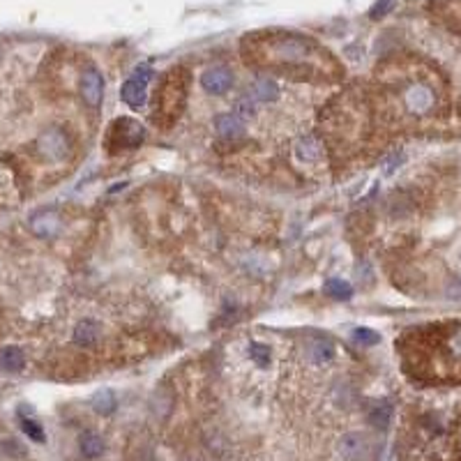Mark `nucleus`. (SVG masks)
Listing matches in <instances>:
<instances>
[{
	"mask_svg": "<svg viewBox=\"0 0 461 461\" xmlns=\"http://www.w3.org/2000/svg\"><path fill=\"white\" fill-rule=\"evenodd\" d=\"M249 60L300 79H335L339 74L335 58L323 51L314 40L298 32L258 35L245 47Z\"/></svg>",
	"mask_w": 461,
	"mask_h": 461,
	"instance_id": "1",
	"label": "nucleus"
},
{
	"mask_svg": "<svg viewBox=\"0 0 461 461\" xmlns=\"http://www.w3.org/2000/svg\"><path fill=\"white\" fill-rule=\"evenodd\" d=\"M408 355L438 378H461V323L422 330L408 342Z\"/></svg>",
	"mask_w": 461,
	"mask_h": 461,
	"instance_id": "2",
	"label": "nucleus"
},
{
	"mask_svg": "<svg viewBox=\"0 0 461 461\" xmlns=\"http://www.w3.org/2000/svg\"><path fill=\"white\" fill-rule=\"evenodd\" d=\"M385 90L390 95V102L404 118H431L443 104L441 85L424 67L397 69L393 79H388Z\"/></svg>",
	"mask_w": 461,
	"mask_h": 461,
	"instance_id": "3",
	"label": "nucleus"
},
{
	"mask_svg": "<svg viewBox=\"0 0 461 461\" xmlns=\"http://www.w3.org/2000/svg\"><path fill=\"white\" fill-rule=\"evenodd\" d=\"M187 85H189V74L185 69H173L162 79V85L155 97V118L157 125L162 120V125H171L173 120L180 118L182 109L187 102Z\"/></svg>",
	"mask_w": 461,
	"mask_h": 461,
	"instance_id": "4",
	"label": "nucleus"
},
{
	"mask_svg": "<svg viewBox=\"0 0 461 461\" xmlns=\"http://www.w3.org/2000/svg\"><path fill=\"white\" fill-rule=\"evenodd\" d=\"M145 141V129L143 125L134 118H118L113 120L111 127L107 129V150L111 155L123 152V150H134Z\"/></svg>",
	"mask_w": 461,
	"mask_h": 461,
	"instance_id": "5",
	"label": "nucleus"
},
{
	"mask_svg": "<svg viewBox=\"0 0 461 461\" xmlns=\"http://www.w3.org/2000/svg\"><path fill=\"white\" fill-rule=\"evenodd\" d=\"M152 67L150 65H138L132 76L120 85V100L123 104H127L129 109H141L148 102V88L152 83Z\"/></svg>",
	"mask_w": 461,
	"mask_h": 461,
	"instance_id": "6",
	"label": "nucleus"
},
{
	"mask_svg": "<svg viewBox=\"0 0 461 461\" xmlns=\"http://www.w3.org/2000/svg\"><path fill=\"white\" fill-rule=\"evenodd\" d=\"M37 150L44 160L60 162L69 155V134L65 127L54 125L37 138Z\"/></svg>",
	"mask_w": 461,
	"mask_h": 461,
	"instance_id": "7",
	"label": "nucleus"
},
{
	"mask_svg": "<svg viewBox=\"0 0 461 461\" xmlns=\"http://www.w3.org/2000/svg\"><path fill=\"white\" fill-rule=\"evenodd\" d=\"M233 81H236V76L229 67H208L205 72L201 74V88L210 95H224L233 88Z\"/></svg>",
	"mask_w": 461,
	"mask_h": 461,
	"instance_id": "8",
	"label": "nucleus"
},
{
	"mask_svg": "<svg viewBox=\"0 0 461 461\" xmlns=\"http://www.w3.org/2000/svg\"><path fill=\"white\" fill-rule=\"evenodd\" d=\"M79 88H81V97L88 107L97 109L100 102H102V95H104V76L97 72L95 67H88L81 72V81H79Z\"/></svg>",
	"mask_w": 461,
	"mask_h": 461,
	"instance_id": "9",
	"label": "nucleus"
},
{
	"mask_svg": "<svg viewBox=\"0 0 461 461\" xmlns=\"http://www.w3.org/2000/svg\"><path fill=\"white\" fill-rule=\"evenodd\" d=\"M215 129H217V136L226 143H236V141H242V138H245V120L233 111L217 116Z\"/></svg>",
	"mask_w": 461,
	"mask_h": 461,
	"instance_id": "10",
	"label": "nucleus"
},
{
	"mask_svg": "<svg viewBox=\"0 0 461 461\" xmlns=\"http://www.w3.org/2000/svg\"><path fill=\"white\" fill-rule=\"evenodd\" d=\"M339 455L346 461H362L369 455V443L367 436H362L358 431H351L339 441Z\"/></svg>",
	"mask_w": 461,
	"mask_h": 461,
	"instance_id": "11",
	"label": "nucleus"
},
{
	"mask_svg": "<svg viewBox=\"0 0 461 461\" xmlns=\"http://www.w3.org/2000/svg\"><path fill=\"white\" fill-rule=\"evenodd\" d=\"M293 152H295V157H298L300 162L314 164V162H321V157H323L325 145H323V141H321L318 136L307 134V136H302V138H298V141H295Z\"/></svg>",
	"mask_w": 461,
	"mask_h": 461,
	"instance_id": "12",
	"label": "nucleus"
},
{
	"mask_svg": "<svg viewBox=\"0 0 461 461\" xmlns=\"http://www.w3.org/2000/svg\"><path fill=\"white\" fill-rule=\"evenodd\" d=\"M72 339H74L76 346H83V349H92V346H97L100 339H102V323H100V321H95V318L81 321V323L74 328Z\"/></svg>",
	"mask_w": 461,
	"mask_h": 461,
	"instance_id": "13",
	"label": "nucleus"
},
{
	"mask_svg": "<svg viewBox=\"0 0 461 461\" xmlns=\"http://www.w3.org/2000/svg\"><path fill=\"white\" fill-rule=\"evenodd\" d=\"M60 217L56 212H37L30 217V231L40 238H51L60 231Z\"/></svg>",
	"mask_w": 461,
	"mask_h": 461,
	"instance_id": "14",
	"label": "nucleus"
},
{
	"mask_svg": "<svg viewBox=\"0 0 461 461\" xmlns=\"http://www.w3.org/2000/svg\"><path fill=\"white\" fill-rule=\"evenodd\" d=\"M249 95L256 102H277L280 100V85L268 76H256L254 81L249 83Z\"/></svg>",
	"mask_w": 461,
	"mask_h": 461,
	"instance_id": "15",
	"label": "nucleus"
},
{
	"mask_svg": "<svg viewBox=\"0 0 461 461\" xmlns=\"http://www.w3.org/2000/svg\"><path fill=\"white\" fill-rule=\"evenodd\" d=\"M25 367V355L19 346H5L0 349V369L3 371H21Z\"/></svg>",
	"mask_w": 461,
	"mask_h": 461,
	"instance_id": "16",
	"label": "nucleus"
},
{
	"mask_svg": "<svg viewBox=\"0 0 461 461\" xmlns=\"http://www.w3.org/2000/svg\"><path fill=\"white\" fill-rule=\"evenodd\" d=\"M79 448H81V455H83L85 459H97V457L104 455V441H102L100 433H95V431L81 433Z\"/></svg>",
	"mask_w": 461,
	"mask_h": 461,
	"instance_id": "17",
	"label": "nucleus"
},
{
	"mask_svg": "<svg viewBox=\"0 0 461 461\" xmlns=\"http://www.w3.org/2000/svg\"><path fill=\"white\" fill-rule=\"evenodd\" d=\"M90 406L97 415H111L118 408V399H116V395L111 393V390H100V393L92 395Z\"/></svg>",
	"mask_w": 461,
	"mask_h": 461,
	"instance_id": "18",
	"label": "nucleus"
},
{
	"mask_svg": "<svg viewBox=\"0 0 461 461\" xmlns=\"http://www.w3.org/2000/svg\"><path fill=\"white\" fill-rule=\"evenodd\" d=\"M307 358L316 364H328L335 360V346L328 342H311L307 346Z\"/></svg>",
	"mask_w": 461,
	"mask_h": 461,
	"instance_id": "19",
	"label": "nucleus"
},
{
	"mask_svg": "<svg viewBox=\"0 0 461 461\" xmlns=\"http://www.w3.org/2000/svg\"><path fill=\"white\" fill-rule=\"evenodd\" d=\"M390 420H393V406L388 402H378L376 406H371L369 411V422L373 424L376 429H388L390 427Z\"/></svg>",
	"mask_w": 461,
	"mask_h": 461,
	"instance_id": "20",
	"label": "nucleus"
},
{
	"mask_svg": "<svg viewBox=\"0 0 461 461\" xmlns=\"http://www.w3.org/2000/svg\"><path fill=\"white\" fill-rule=\"evenodd\" d=\"M325 293H328L333 300L344 302V300H351L353 289H351V284H349V282L337 280V277H333V280H328V282H325Z\"/></svg>",
	"mask_w": 461,
	"mask_h": 461,
	"instance_id": "21",
	"label": "nucleus"
},
{
	"mask_svg": "<svg viewBox=\"0 0 461 461\" xmlns=\"http://www.w3.org/2000/svg\"><path fill=\"white\" fill-rule=\"evenodd\" d=\"M249 358H251V362H256L258 367H268L273 360V351H270V346H265L261 342H251L249 344Z\"/></svg>",
	"mask_w": 461,
	"mask_h": 461,
	"instance_id": "22",
	"label": "nucleus"
},
{
	"mask_svg": "<svg viewBox=\"0 0 461 461\" xmlns=\"http://www.w3.org/2000/svg\"><path fill=\"white\" fill-rule=\"evenodd\" d=\"M21 429H23V433H25V436H28L30 441H35V443H44V429H42V424H40L37 420L21 415Z\"/></svg>",
	"mask_w": 461,
	"mask_h": 461,
	"instance_id": "23",
	"label": "nucleus"
},
{
	"mask_svg": "<svg viewBox=\"0 0 461 461\" xmlns=\"http://www.w3.org/2000/svg\"><path fill=\"white\" fill-rule=\"evenodd\" d=\"M353 342L362 346H373L381 342V335L371 328H355L353 330Z\"/></svg>",
	"mask_w": 461,
	"mask_h": 461,
	"instance_id": "24",
	"label": "nucleus"
},
{
	"mask_svg": "<svg viewBox=\"0 0 461 461\" xmlns=\"http://www.w3.org/2000/svg\"><path fill=\"white\" fill-rule=\"evenodd\" d=\"M254 104H256V100L247 92L245 97H240V100L236 102V113H238V116H240L242 120H245V118H251V116H254V113H256V107H254Z\"/></svg>",
	"mask_w": 461,
	"mask_h": 461,
	"instance_id": "25",
	"label": "nucleus"
},
{
	"mask_svg": "<svg viewBox=\"0 0 461 461\" xmlns=\"http://www.w3.org/2000/svg\"><path fill=\"white\" fill-rule=\"evenodd\" d=\"M393 7H395V0H378V3L371 7L369 16H371V19H381V16H385L390 10H393Z\"/></svg>",
	"mask_w": 461,
	"mask_h": 461,
	"instance_id": "26",
	"label": "nucleus"
},
{
	"mask_svg": "<svg viewBox=\"0 0 461 461\" xmlns=\"http://www.w3.org/2000/svg\"><path fill=\"white\" fill-rule=\"evenodd\" d=\"M399 164H402V155H399V152L390 155V157L383 162V173H388V176H390V173H393L399 167Z\"/></svg>",
	"mask_w": 461,
	"mask_h": 461,
	"instance_id": "27",
	"label": "nucleus"
},
{
	"mask_svg": "<svg viewBox=\"0 0 461 461\" xmlns=\"http://www.w3.org/2000/svg\"><path fill=\"white\" fill-rule=\"evenodd\" d=\"M448 298H450V300H457V302H461V280H459V282H455V284H452L450 289H448Z\"/></svg>",
	"mask_w": 461,
	"mask_h": 461,
	"instance_id": "28",
	"label": "nucleus"
}]
</instances>
